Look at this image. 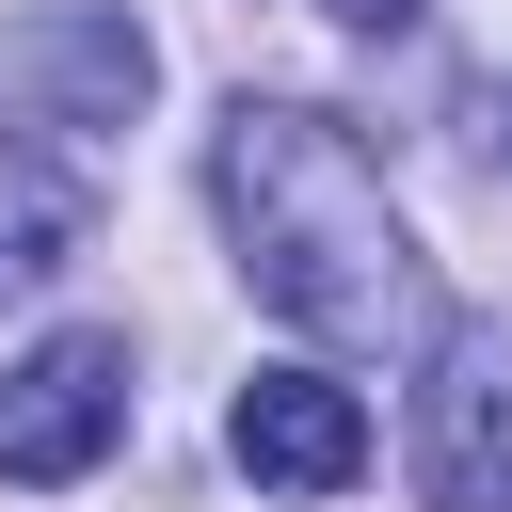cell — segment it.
Wrapping results in <instances>:
<instances>
[{"label":"cell","instance_id":"cell-1","mask_svg":"<svg viewBox=\"0 0 512 512\" xmlns=\"http://www.w3.org/2000/svg\"><path fill=\"white\" fill-rule=\"evenodd\" d=\"M224 224H240V272L272 320L336 336V352H384L416 336V240L384 208V160L336 128V112H288V96H240L224 112Z\"/></svg>","mask_w":512,"mask_h":512},{"label":"cell","instance_id":"cell-2","mask_svg":"<svg viewBox=\"0 0 512 512\" xmlns=\"http://www.w3.org/2000/svg\"><path fill=\"white\" fill-rule=\"evenodd\" d=\"M112 432H128V336H48V352L0 368V480H16V496L96 480Z\"/></svg>","mask_w":512,"mask_h":512},{"label":"cell","instance_id":"cell-3","mask_svg":"<svg viewBox=\"0 0 512 512\" xmlns=\"http://www.w3.org/2000/svg\"><path fill=\"white\" fill-rule=\"evenodd\" d=\"M416 496L432 512H512V352L448 336L416 384Z\"/></svg>","mask_w":512,"mask_h":512},{"label":"cell","instance_id":"cell-4","mask_svg":"<svg viewBox=\"0 0 512 512\" xmlns=\"http://www.w3.org/2000/svg\"><path fill=\"white\" fill-rule=\"evenodd\" d=\"M224 448H240V480H272V496H352V480H368V400H352L336 368H256L240 416H224Z\"/></svg>","mask_w":512,"mask_h":512},{"label":"cell","instance_id":"cell-5","mask_svg":"<svg viewBox=\"0 0 512 512\" xmlns=\"http://www.w3.org/2000/svg\"><path fill=\"white\" fill-rule=\"evenodd\" d=\"M64 240H80V192H64L48 160H16V144H0V288H48V272H64Z\"/></svg>","mask_w":512,"mask_h":512},{"label":"cell","instance_id":"cell-6","mask_svg":"<svg viewBox=\"0 0 512 512\" xmlns=\"http://www.w3.org/2000/svg\"><path fill=\"white\" fill-rule=\"evenodd\" d=\"M336 16H352V32H384V16H416V0H336Z\"/></svg>","mask_w":512,"mask_h":512}]
</instances>
